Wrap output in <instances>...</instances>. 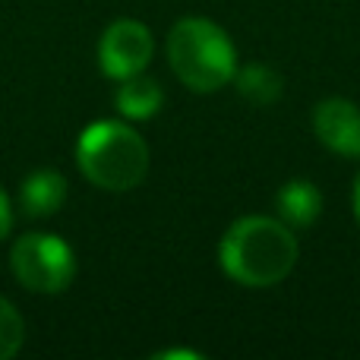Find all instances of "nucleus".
<instances>
[{
	"label": "nucleus",
	"mask_w": 360,
	"mask_h": 360,
	"mask_svg": "<svg viewBox=\"0 0 360 360\" xmlns=\"http://www.w3.org/2000/svg\"><path fill=\"white\" fill-rule=\"evenodd\" d=\"M297 237L281 218L247 215L221 237L218 262L224 275L243 288H272L291 275L297 262Z\"/></svg>",
	"instance_id": "obj_1"
},
{
	"label": "nucleus",
	"mask_w": 360,
	"mask_h": 360,
	"mask_svg": "<svg viewBox=\"0 0 360 360\" xmlns=\"http://www.w3.org/2000/svg\"><path fill=\"white\" fill-rule=\"evenodd\" d=\"M76 165L89 184L124 193L149 174V146L124 120H95L79 133Z\"/></svg>",
	"instance_id": "obj_2"
},
{
	"label": "nucleus",
	"mask_w": 360,
	"mask_h": 360,
	"mask_svg": "<svg viewBox=\"0 0 360 360\" xmlns=\"http://www.w3.org/2000/svg\"><path fill=\"white\" fill-rule=\"evenodd\" d=\"M168 60L177 79L193 92H218L237 73V48L221 25L209 19H180L168 35Z\"/></svg>",
	"instance_id": "obj_3"
},
{
	"label": "nucleus",
	"mask_w": 360,
	"mask_h": 360,
	"mask_svg": "<svg viewBox=\"0 0 360 360\" xmlns=\"http://www.w3.org/2000/svg\"><path fill=\"white\" fill-rule=\"evenodd\" d=\"M10 266L22 288L35 294H60L76 275V256L67 240L32 231L13 243Z\"/></svg>",
	"instance_id": "obj_4"
},
{
	"label": "nucleus",
	"mask_w": 360,
	"mask_h": 360,
	"mask_svg": "<svg viewBox=\"0 0 360 360\" xmlns=\"http://www.w3.org/2000/svg\"><path fill=\"white\" fill-rule=\"evenodd\" d=\"M155 51V38L136 19H117L105 29L98 41V67L111 79H130V76L143 73L152 60Z\"/></svg>",
	"instance_id": "obj_5"
},
{
	"label": "nucleus",
	"mask_w": 360,
	"mask_h": 360,
	"mask_svg": "<svg viewBox=\"0 0 360 360\" xmlns=\"http://www.w3.org/2000/svg\"><path fill=\"white\" fill-rule=\"evenodd\" d=\"M313 133L329 152L360 158V108L348 98H323L313 111Z\"/></svg>",
	"instance_id": "obj_6"
},
{
	"label": "nucleus",
	"mask_w": 360,
	"mask_h": 360,
	"mask_svg": "<svg viewBox=\"0 0 360 360\" xmlns=\"http://www.w3.org/2000/svg\"><path fill=\"white\" fill-rule=\"evenodd\" d=\"M67 202V177L60 171H32L29 177L19 184V209L29 218H48L63 209Z\"/></svg>",
	"instance_id": "obj_7"
},
{
	"label": "nucleus",
	"mask_w": 360,
	"mask_h": 360,
	"mask_svg": "<svg viewBox=\"0 0 360 360\" xmlns=\"http://www.w3.org/2000/svg\"><path fill=\"white\" fill-rule=\"evenodd\" d=\"M275 205H278V218L288 228H310L323 212V193L316 190V184L297 177L281 186Z\"/></svg>",
	"instance_id": "obj_8"
},
{
	"label": "nucleus",
	"mask_w": 360,
	"mask_h": 360,
	"mask_svg": "<svg viewBox=\"0 0 360 360\" xmlns=\"http://www.w3.org/2000/svg\"><path fill=\"white\" fill-rule=\"evenodd\" d=\"M165 105V92L155 79L136 73L130 79H120L117 89V111L130 120H149L162 111Z\"/></svg>",
	"instance_id": "obj_9"
},
{
	"label": "nucleus",
	"mask_w": 360,
	"mask_h": 360,
	"mask_svg": "<svg viewBox=\"0 0 360 360\" xmlns=\"http://www.w3.org/2000/svg\"><path fill=\"white\" fill-rule=\"evenodd\" d=\"M234 86L253 105H272L281 95V76L275 70L262 67V63H250V67L234 73Z\"/></svg>",
	"instance_id": "obj_10"
},
{
	"label": "nucleus",
	"mask_w": 360,
	"mask_h": 360,
	"mask_svg": "<svg viewBox=\"0 0 360 360\" xmlns=\"http://www.w3.org/2000/svg\"><path fill=\"white\" fill-rule=\"evenodd\" d=\"M25 342V323L19 310L0 294V360H10L19 354Z\"/></svg>",
	"instance_id": "obj_11"
},
{
	"label": "nucleus",
	"mask_w": 360,
	"mask_h": 360,
	"mask_svg": "<svg viewBox=\"0 0 360 360\" xmlns=\"http://www.w3.org/2000/svg\"><path fill=\"white\" fill-rule=\"evenodd\" d=\"M13 228V209H10V196L4 193V186H0V240H4L6 234H10Z\"/></svg>",
	"instance_id": "obj_12"
},
{
	"label": "nucleus",
	"mask_w": 360,
	"mask_h": 360,
	"mask_svg": "<svg viewBox=\"0 0 360 360\" xmlns=\"http://www.w3.org/2000/svg\"><path fill=\"white\" fill-rule=\"evenodd\" d=\"M155 357H190V360H199V354H196V351H158V354Z\"/></svg>",
	"instance_id": "obj_13"
},
{
	"label": "nucleus",
	"mask_w": 360,
	"mask_h": 360,
	"mask_svg": "<svg viewBox=\"0 0 360 360\" xmlns=\"http://www.w3.org/2000/svg\"><path fill=\"white\" fill-rule=\"evenodd\" d=\"M354 218H357V224H360V177H357V184H354Z\"/></svg>",
	"instance_id": "obj_14"
}]
</instances>
